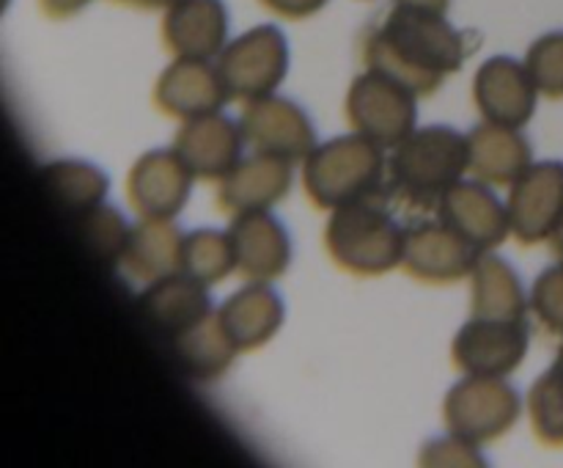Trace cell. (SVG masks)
Returning a JSON list of instances; mask_svg holds the SVG:
<instances>
[{
    "instance_id": "6da1fadb",
    "label": "cell",
    "mask_w": 563,
    "mask_h": 468,
    "mask_svg": "<svg viewBox=\"0 0 563 468\" xmlns=\"http://www.w3.org/2000/svg\"><path fill=\"white\" fill-rule=\"evenodd\" d=\"M465 39L438 11L396 6L363 44L368 69L383 72L412 94H432L465 61Z\"/></svg>"
},
{
    "instance_id": "7a4b0ae2",
    "label": "cell",
    "mask_w": 563,
    "mask_h": 468,
    "mask_svg": "<svg viewBox=\"0 0 563 468\" xmlns=\"http://www.w3.org/2000/svg\"><path fill=\"white\" fill-rule=\"evenodd\" d=\"M471 168L467 135L451 127H423L412 130L396 146L388 163V182L394 196L410 204H440V198L462 182Z\"/></svg>"
},
{
    "instance_id": "3957f363",
    "label": "cell",
    "mask_w": 563,
    "mask_h": 468,
    "mask_svg": "<svg viewBox=\"0 0 563 468\" xmlns=\"http://www.w3.org/2000/svg\"><path fill=\"white\" fill-rule=\"evenodd\" d=\"M401 226L377 196L333 209L328 224V251L344 270L357 275H377L405 262Z\"/></svg>"
},
{
    "instance_id": "277c9868",
    "label": "cell",
    "mask_w": 563,
    "mask_h": 468,
    "mask_svg": "<svg viewBox=\"0 0 563 468\" xmlns=\"http://www.w3.org/2000/svg\"><path fill=\"white\" fill-rule=\"evenodd\" d=\"M383 176V146L361 132L313 146L302 171L306 193L317 207L324 209H339L344 204L377 196Z\"/></svg>"
},
{
    "instance_id": "5b68a950",
    "label": "cell",
    "mask_w": 563,
    "mask_h": 468,
    "mask_svg": "<svg viewBox=\"0 0 563 468\" xmlns=\"http://www.w3.org/2000/svg\"><path fill=\"white\" fill-rule=\"evenodd\" d=\"M220 77L229 97L253 102L273 94L289 69V47L278 28L262 25L247 31L220 53Z\"/></svg>"
},
{
    "instance_id": "8992f818",
    "label": "cell",
    "mask_w": 563,
    "mask_h": 468,
    "mask_svg": "<svg viewBox=\"0 0 563 468\" xmlns=\"http://www.w3.org/2000/svg\"><path fill=\"white\" fill-rule=\"evenodd\" d=\"M346 113L361 135L379 146H399L416 130V94L383 72L368 69L350 88Z\"/></svg>"
},
{
    "instance_id": "52a82bcc",
    "label": "cell",
    "mask_w": 563,
    "mask_h": 468,
    "mask_svg": "<svg viewBox=\"0 0 563 468\" xmlns=\"http://www.w3.org/2000/svg\"><path fill=\"white\" fill-rule=\"evenodd\" d=\"M517 413H520L517 391L500 378H487V374H471L445 396V424L451 435H460L471 444L498 438L515 424Z\"/></svg>"
},
{
    "instance_id": "ba28073f",
    "label": "cell",
    "mask_w": 563,
    "mask_h": 468,
    "mask_svg": "<svg viewBox=\"0 0 563 468\" xmlns=\"http://www.w3.org/2000/svg\"><path fill=\"white\" fill-rule=\"evenodd\" d=\"M509 224L517 240L542 242L563 224V163L531 165L509 193Z\"/></svg>"
},
{
    "instance_id": "9c48e42d",
    "label": "cell",
    "mask_w": 563,
    "mask_h": 468,
    "mask_svg": "<svg viewBox=\"0 0 563 468\" xmlns=\"http://www.w3.org/2000/svg\"><path fill=\"white\" fill-rule=\"evenodd\" d=\"M526 319L476 317L456 334L454 361L467 374L500 378L522 363L528 352Z\"/></svg>"
},
{
    "instance_id": "30bf717a",
    "label": "cell",
    "mask_w": 563,
    "mask_h": 468,
    "mask_svg": "<svg viewBox=\"0 0 563 468\" xmlns=\"http://www.w3.org/2000/svg\"><path fill=\"white\" fill-rule=\"evenodd\" d=\"M242 132L256 152L297 160L313 152V127L308 116L289 99L262 97L245 105Z\"/></svg>"
},
{
    "instance_id": "8fae6325",
    "label": "cell",
    "mask_w": 563,
    "mask_h": 468,
    "mask_svg": "<svg viewBox=\"0 0 563 468\" xmlns=\"http://www.w3.org/2000/svg\"><path fill=\"white\" fill-rule=\"evenodd\" d=\"M478 248L471 246L443 218L412 226L405 237V264L421 281H456L478 262Z\"/></svg>"
},
{
    "instance_id": "7c38bea8",
    "label": "cell",
    "mask_w": 563,
    "mask_h": 468,
    "mask_svg": "<svg viewBox=\"0 0 563 468\" xmlns=\"http://www.w3.org/2000/svg\"><path fill=\"white\" fill-rule=\"evenodd\" d=\"M192 171L170 152H148L130 174V202L146 220H168L185 207L190 196Z\"/></svg>"
},
{
    "instance_id": "4fadbf2b",
    "label": "cell",
    "mask_w": 563,
    "mask_h": 468,
    "mask_svg": "<svg viewBox=\"0 0 563 468\" xmlns=\"http://www.w3.org/2000/svg\"><path fill=\"white\" fill-rule=\"evenodd\" d=\"M245 132L242 124L223 119L218 113L187 119L176 135V154L185 160L192 176L201 179H223L242 160Z\"/></svg>"
},
{
    "instance_id": "5bb4252c",
    "label": "cell",
    "mask_w": 563,
    "mask_h": 468,
    "mask_svg": "<svg viewBox=\"0 0 563 468\" xmlns=\"http://www.w3.org/2000/svg\"><path fill=\"white\" fill-rule=\"evenodd\" d=\"M537 83L528 75L526 64L498 58L487 61L476 75V102L487 121L504 127L528 124V119L537 110Z\"/></svg>"
},
{
    "instance_id": "9a60e30c",
    "label": "cell",
    "mask_w": 563,
    "mask_h": 468,
    "mask_svg": "<svg viewBox=\"0 0 563 468\" xmlns=\"http://www.w3.org/2000/svg\"><path fill=\"white\" fill-rule=\"evenodd\" d=\"M440 218L460 231L478 251L495 248L509 237V207L478 182H456L438 204Z\"/></svg>"
},
{
    "instance_id": "2e32d148",
    "label": "cell",
    "mask_w": 563,
    "mask_h": 468,
    "mask_svg": "<svg viewBox=\"0 0 563 468\" xmlns=\"http://www.w3.org/2000/svg\"><path fill=\"white\" fill-rule=\"evenodd\" d=\"M154 99L165 113L187 121L214 113L229 99V88L209 61L176 58L159 77Z\"/></svg>"
},
{
    "instance_id": "e0dca14e",
    "label": "cell",
    "mask_w": 563,
    "mask_h": 468,
    "mask_svg": "<svg viewBox=\"0 0 563 468\" xmlns=\"http://www.w3.org/2000/svg\"><path fill=\"white\" fill-rule=\"evenodd\" d=\"M229 237L234 246L236 270L245 279L269 281L289 268V237L267 209L236 215Z\"/></svg>"
},
{
    "instance_id": "ac0fdd59",
    "label": "cell",
    "mask_w": 563,
    "mask_h": 468,
    "mask_svg": "<svg viewBox=\"0 0 563 468\" xmlns=\"http://www.w3.org/2000/svg\"><path fill=\"white\" fill-rule=\"evenodd\" d=\"M225 6L220 0H176L168 6L163 33L176 58L209 61L223 53Z\"/></svg>"
},
{
    "instance_id": "d6986e66",
    "label": "cell",
    "mask_w": 563,
    "mask_h": 468,
    "mask_svg": "<svg viewBox=\"0 0 563 468\" xmlns=\"http://www.w3.org/2000/svg\"><path fill=\"white\" fill-rule=\"evenodd\" d=\"M291 160L275 154L256 152L253 157L240 160L220 182L218 202L229 213L242 215L253 209H267L289 191Z\"/></svg>"
},
{
    "instance_id": "ffe728a7",
    "label": "cell",
    "mask_w": 563,
    "mask_h": 468,
    "mask_svg": "<svg viewBox=\"0 0 563 468\" xmlns=\"http://www.w3.org/2000/svg\"><path fill=\"white\" fill-rule=\"evenodd\" d=\"M209 295L198 279L187 273H170L152 281L141 295V312L159 334L176 339L201 319L209 317Z\"/></svg>"
},
{
    "instance_id": "44dd1931",
    "label": "cell",
    "mask_w": 563,
    "mask_h": 468,
    "mask_svg": "<svg viewBox=\"0 0 563 468\" xmlns=\"http://www.w3.org/2000/svg\"><path fill=\"white\" fill-rule=\"evenodd\" d=\"M218 319L236 350H253L278 330L284 303L264 281H253L218 308Z\"/></svg>"
},
{
    "instance_id": "7402d4cb",
    "label": "cell",
    "mask_w": 563,
    "mask_h": 468,
    "mask_svg": "<svg viewBox=\"0 0 563 468\" xmlns=\"http://www.w3.org/2000/svg\"><path fill=\"white\" fill-rule=\"evenodd\" d=\"M467 143L471 171L489 185H515L531 168V143L517 132V127L487 121L467 135Z\"/></svg>"
},
{
    "instance_id": "603a6c76",
    "label": "cell",
    "mask_w": 563,
    "mask_h": 468,
    "mask_svg": "<svg viewBox=\"0 0 563 468\" xmlns=\"http://www.w3.org/2000/svg\"><path fill=\"white\" fill-rule=\"evenodd\" d=\"M531 301L515 270L498 257H478L473 264V312L487 319H526Z\"/></svg>"
},
{
    "instance_id": "cb8c5ba5",
    "label": "cell",
    "mask_w": 563,
    "mask_h": 468,
    "mask_svg": "<svg viewBox=\"0 0 563 468\" xmlns=\"http://www.w3.org/2000/svg\"><path fill=\"white\" fill-rule=\"evenodd\" d=\"M181 246H185V237L168 220H146L132 229L124 264L135 279L157 281L181 270Z\"/></svg>"
},
{
    "instance_id": "d4e9b609",
    "label": "cell",
    "mask_w": 563,
    "mask_h": 468,
    "mask_svg": "<svg viewBox=\"0 0 563 468\" xmlns=\"http://www.w3.org/2000/svg\"><path fill=\"white\" fill-rule=\"evenodd\" d=\"M42 179L47 185L49 196L75 215L99 207V202L104 196V187H108V179H104L102 171H97L88 163H80V160L49 163L44 168Z\"/></svg>"
},
{
    "instance_id": "484cf974",
    "label": "cell",
    "mask_w": 563,
    "mask_h": 468,
    "mask_svg": "<svg viewBox=\"0 0 563 468\" xmlns=\"http://www.w3.org/2000/svg\"><path fill=\"white\" fill-rule=\"evenodd\" d=\"M174 345L181 363H185V369H190L198 378H214V374H220L229 367L231 358H234L236 352V347L231 345L223 325H220L218 314L201 319V323L192 325L190 330L176 336Z\"/></svg>"
},
{
    "instance_id": "4316f807",
    "label": "cell",
    "mask_w": 563,
    "mask_h": 468,
    "mask_svg": "<svg viewBox=\"0 0 563 468\" xmlns=\"http://www.w3.org/2000/svg\"><path fill=\"white\" fill-rule=\"evenodd\" d=\"M234 268L236 257L231 237L209 229L192 231L190 237H185V246H181V273L192 275L201 284H214V281H223Z\"/></svg>"
},
{
    "instance_id": "83f0119b",
    "label": "cell",
    "mask_w": 563,
    "mask_h": 468,
    "mask_svg": "<svg viewBox=\"0 0 563 468\" xmlns=\"http://www.w3.org/2000/svg\"><path fill=\"white\" fill-rule=\"evenodd\" d=\"M528 411L539 440L548 446H563V363L559 358L533 383L528 394Z\"/></svg>"
},
{
    "instance_id": "f1b7e54d",
    "label": "cell",
    "mask_w": 563,
    "mask_h": 468,
    "mask_svg": "<svg viewBox=\"0 0 563 468\" xmlns=\"http://www.w3.org/2000/svg\"><path fill=\"white\" fill-rule=\"evenodd\" d=\"M80 235L93 257L102 262H115L124 259L132 231L113 207H93L80 215Z\"/></svg>"
},
{
    "instance_id": "f546056e",
    "label": "cell",
    "mask_w": 563,
    "mask_h": 468,
    "mask_svg": "<svg viewBox=\"0 0 563 468\" xmlns=\"http://www.w3.org/2000/svg\"><path fill=\"white\" fill-rule=\"evenodd\" d=\"M528 75L548 97H563V33H548L528 50Z\"/></svg>"
},
{
    "instance_id": "4dcf8cb0",
    "label": "cell",
    "mask_w": 563,
    "mask_h": 468,
    "mask_svg": "<svg viewBox=\"0 0 563 468\" xmlns=\"http://www.w3.org/2000/svg\"><path fill=\"white\" fill-rule=\"evenodd\" d=\"M531 308L544 328L563 336V262L539 275L531 292Z\"/></svg>"
},
{
    "instance_id": "1f68e13d",
    "label": "cell",
    "mask_w": 563,
    "mask_h": 468,
    "mask_svg": "<svg viewBox=\"0 0 563 468\" xmlns=\"http://www.w3.org/2000/svg\"><path fill=\"white\" fill-rule=\"evenodd\" d=\"M262 3L267 6L269 11H275V14L297 20V17H308L313 14V11H319L328 0H262Z\"/></svg>"
},
{
    "instance_id": "d6a6232c",
    "label": "cell",
    "mask_w": 563,
    "mask_h": 468,
    "mask_svg": "<svg viewBox=\"0 0 563 468\" xmlns=\"http://www.w3.org/2000/svg\"><path fill=\"white\" fill-rule=\"evenodd\" d=\"M88 0H42L44 11H49L53 17H64V14H75L77 9H82Z\"/></svg>"
},
{
    "instance_id": "836d02e7",
    "label": "cell",
    "mask_w": 563,
    "mask_h": 468,
    "mask_svg": "<svg viewBox=\"0 0 563 468\" xmlns=\"http://www.w3.org/2000/svg\"><path fill=\"white\" fill-rule=\"evenodd\" d=\"M396 6H410V9L438 11V14H445V9H449V0H396Z\"/></svg>"
},
{
    "instance_id": "e575fe53",
    "label": "cell",
    "mask_w": 563,
    "mask_h": 468,
    "mask_svg": "<svg viewBox=\"0 0 563 468\" xmlns=\"http://www.w3.org/2000/svg\"><path fill=\"white\" fill-rule=\"evenodd\" d=\"M132 6H146V9H159V6H174L176 0H124Z\"/></svg>"
},
{
    "instance_id": "d590c367",
    "label": "cell",
    "mask_w": 563,
    "mask_h": 468,
    "mask_svg": "<svg viewBox=\"0 0 563 468\" xmlns=\"http://www.w3.org/2000/svg\"><path fill=\"white\" fill-rule=\"evenodd\" d=\"M550 240H553V248H555V253H559V257L563 259V224L559 226V231H555V235L550 237Z\"/></svg>"
},
{
    "instance_id": "8d00e7d4",
    "label": "cell",
    "mask_w": 563,
    "mask_h": 468,
    "mask_svg": "<svg viewBox=\"0 0 563 468\" xmlns=\"http://www.w3.org/2000/svg\"><path fill=\"white\" fill-rule=\"evenodd\" d=\"M559 361L563 363V347H561V352H559Z\"/></svg>"
}]
</instances>
